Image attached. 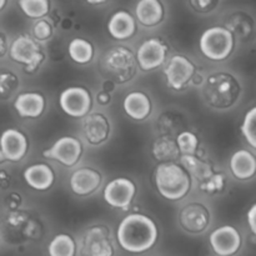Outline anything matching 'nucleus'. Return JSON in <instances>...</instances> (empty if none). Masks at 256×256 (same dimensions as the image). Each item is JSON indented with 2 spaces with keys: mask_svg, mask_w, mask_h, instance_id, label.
Here are the masks:
<instances>
[{
  "mask_svg": "<svg viewBox=\"0 0 256 256\" xmlns=\"http://www.w3.org/2000/svg\"><path fill=\"white\" fill-rule=\"evenodd\" d=\"M155 189L168 202H180L190 194L192 178L180 162L158 164L152 174Z\"/></svg>",
  "mask_w": 256,
  "mask_h": 256,
  "instance_id": "nucleus-3",
  "label": "nucleus"
},
{
  "mask_svg": "<svg viewBox=\"0 0 256 256\" xmlns=\"http://www.w3.org/2000/svg\"><path fill=\"white\" fill-rule=\"evenodd\" d=\"M20 88V78L16 72L8 69H0V100H10Z\"/></svg>",
  "mask_w": 256,
  "mask_h": 256,
  "instance_id": "nucleus-33",
  "label": "nucleus"
},
{
  "mask_svg": "<svg viewBox=\"0 0 256 256\" xmlns=\"http://www.w3.org/2000/svg\"><path fill=\"white\" fill-rule=\"evenodd\" d=\"M162 75L166 86L172 92H184L192 85H198V80L200 85L204 82L196 62L182 52L170 55L166 64L162 66Z\"/></svg>",
  "mask_w": 256,
  "mask_h": 256,
  "instance_id": "nucleus-5",
  "label": "nucleus"
},
{
  "mask_svg": "<svg viewBox=\"0 0 256 256\" xmlns=\"http://www.w3.org/2000/svg\"><path fill=\"white\" fill-rule=\"evenodd\" d=\"M9 56L12 62L22 64L29 74L38 72L46 59L42 44L28 34L19 35L10 42Z\"/></svg>",
  "mask_w": 256,
  "mask_h": 256,
  "instance_id": "nucleus-8",
  "label": "nucleus"
},
{
  "mask_svg": "<svg viewBox=\"0 0 256 256\" xmlns=\"http://www.w3.org/2000/svg\"><path fill=\"white\" fill-rule=\"evenodd\" d=\"M175 139H176L182 156V155H195V156H204L205 155L202 152V139L194 130H182L175 136Z\"/></svg>",
  "mask_w": 256,
  "mask_h": 256,
  "instance_id": "nucleus-31",
  "label": "nucleus"
},
{
  "mask_svg": "<svg viewBox=\"0 0 256 256\" xmlns=\"http://www.w3.org/2000/svg\"><path fill=\"white\" fill-rule=\"evenodd\" d=\"M138 184L128 176H118L109 180L102 188V199L112 209L128 212L138 196Z\"/></svg>",
  "mask_w": 256,
  "mask_h": 256,
  "instance_id": "nucleus-11",
  "label": "nucleus"
},
{
  "mask_svg": "<svg viewBox=\"0 0 256 256\" xmlns=\"http://www.w3.org/2000/svg\"><path fill=\"white\" fill-rule=\"evenodd\" d=\"M84 155V144L82 140L72 135L60 136L52 145L42 152V158L54 160L64 168H75Z\"/></svg>",
  "mask_w": 256,
  "mask_h": 256,
  "instance_id": "nucleus-12",
  "label": "nucleus"
},
{
  "mask_svg": "<svg viewBox=\"0 0 256 256\" xmlns=\"http://www.w3.org/2000/svg\"><path fill=\"white\" fill-rule=\"evenodd\" d=\"M124 114L135 122H144L154 112V102L149 92L135 89L128 92L122 102Z\"/></svg>",
  "mask_w": 256,
  "mask_h": 256,
  "instance_id": "nucleus-17",
  "label": "nucleus"
},
{
  "mask_svg": "<svg viewBox=\"0 0 256 256\" xmlns=\"http://www.w3.org/2000/svg\"><path fill=\"white\" fill-rule=\"evenodd\" d=\"M134 15L138 24L146 29H152L165 22L168 10L160 0H140L135 4Z\"/></svg>",
  "mask_w": 256,
  "mask_h": 256,
  "instance_id": "nucleus-21",
  "label": "nucleus"
},
{
  "mask_svg": "<svg viewBox=\"0 0 256 256\" xmlns=\"http://www.w3.org/2000/svg\"><path fill=\"white\" fill-rule=\"evenodd\" d=\"M46 252L49 256H78L79 242L70 232H59L52 238Z\"/></svg>",
  "mask_w": 256,
  "mask_h": 256,
  "instance_id": "nucleus-29",
  "label": "nucleus"
},
{
  "mask_svg": "<svg viewBox=\"0 0 256 256\" xmlns=\"http://www.w3.org/2000/svg\"><path fill=\"white\" fill-rule=\"evenodd\" d=\"M158 135H172L176 136L182 130L189 129L184 115L175 110H165L156 119Z\"/></svg>",
  "mask_w": 256,
  "mask_h": 256,
  "instance_id": "nucleus-28",
  "label": "nucleus"
},
{
  "mask_svg": "<svg viewBox=\"0 0 256 256\" xmlns=\"http://www.w3.org/2000/svg\"><path fill=\"white\" fill-rule=\"evenodd\" d=\"M199 90L204 104L219 112L236 108L244 95L242 82L230 70H214L205 75Z\"/></svg>",
  "mask_w": 256,
  "mask_h": 256,
  "instance_id": "nucleus-2",
  "label": "nucleus"
},
{
  "mask_svg": "<svg viewBox=\"0 0 256 256\" xmlns=\"http://www.w3.org/2000/svg\"><path fill=\"white\" fill-rule=\"evenodd\" d=\"M6 204H8V208H9L12 212L19 210L22 204V195L18 194V192H12V194L6 198Z\"/></svg>",
  "mask_w": 256,
  "mask_h": 256,
  "instance_id": "nucleus-38",
  "label": "nucleus"
},
{
  "mask_svg": "<svg viewBox=\"0 0 256 256\" xmlns=\"http://www.w3.org/2000/svg\"><path fill=\"white\" fill-rule=\"evenodd\" d=\"M158 256H166V255H158Z\"/></svg>",
  "mask_w": 256,
  "mask_h": 256,
  "instance_id": "nucleus-46",
  "label": "nucleus"
},
{
  "mask_svg": "<svg viewBox=\"0 0 256 256\" xmlns=\"http://www.w3.org/2000/svg\"><path fill=\"white\" fill-rule=\"evenodd\" d=\"M89 5H95V6H100V5H108L109 2H104V0H100V2H88Z\"/></svg>",
  "mask_w": 256,
  "mask_h": 256,
  "instance_id": "nucleus-44",
  "label": "nucleus"
},
{
  "mask_svg": "<svg viewBox=\"0 0 256 256\" xmlns=\"http://www.w3.org/2000/svg\"><path fill=\"white\" fill-rule=\"evenodd\" d=\"M68 184L72 194L78 198H89L102 189L104 175L98 168L84 165L72 170Z\"/></svg>",
  "mask_w": 256,
  "mask_h": 256,
  "instance_id": "nucleus-15",
  "label": "nucleus"
},
{
  "mask_svg": "<svg viewBox=\"0 0 256 256\" xmlns=\"http://www.w3.org/2000/svg\"><path fill=\"white\" fill-rule=\"evenodd\" d=\"M29 150V140L22 130L9 128L0 135V154L4 160L18 162L24 159Z\"/></svg>",
  "mask_w": 256,
  "mask_h": 256,
  "instance_id": "nucleus-18",
  "label": "nucleus"
},
{
  "mask_svg": "<svg viewBox=\"0 0 256 256\" xmlns=\"http://www.w3.org/2000/svg\"><path fill=\"white\" fill-rule=\"evenodd\" d=\"M14 108L22 119H38L46 112L48 100L40 92H24L15 96Z\"/></svg>",
  "mask_w": 256,
  "mask_h": 256,
  "instance_id": "nucleus-22",
  "label": "nucleus"
},
{
  "mask_svg": "<svg viewBox=\"0 0 256 256\" xmlns=\"http://www.w3.org/2000/svg\"><path fill=\"white\" fill-rule=\"evenodd\" d=\"M99 64L104 79L112 80L118 85L132 82L139 72L135 52L125 45L108 48L100 56Z\"/></svg>",
  "mask_w": 256,
  "mask_h": 256,
  "instance_id": "nucleus-4",
  "label": "nucleus"
},
{
  "mask_svg": "<svg viewBox=\"0 0 256 256\" xmlns=\"http://www.w3.org/2000/svg\"><path fill=\"white\" fill-rule=\"evenodd\" d=\"M22 178L30 189L46 192L52 189L56 182V172L48 162H35L25 168Z\"/></svg>",
  "mask_w": 256,
  "mask_h": 256,
  "instance_id": "nucleus-23",
  "label": "nucleus"
},
{
  "mask_svg": "<svg viewBox=\"0 0 256 256\" xmlns=\"http://www.w3.org/2000/svg\"><path fill=\"white\" fill-rule=\"evenodd\" d=\"M214 215L205 202L192 200L180 208L178 212V224L180 229L189 235H202L212 228Z\"/></svg>",
  "mask_w": 256,
  "mask_h": 256,
  "instance_id": "nucleus-9",
  "label": "nucleus"
},
{
  "mask_svg": "<svg viewBox=\"0 0 256 256\" xmlns=\"http://www.w3.org/2000/svg\"><path fill=\"white\" fill-rule=\"evenodd\" d=\"M240 130L248 144L256 150V105L248 110L242 119Z\"/></svg>",
  "mask_w": 256,
  "mask_h": 256,
  "instance_id": "nucleus-35",
  "label": "nucleus"
},
{
  "mask_svg": "<svg viewBox=\"0 0 256 256\" xmlns=\"http://www.w3.org/2000/svg\"><path fill=\"white\" fill-rule=\"evenodd\" d=\"M232 178L239 182H249L256 176V155L246 149H239L229 159Z\"/></svg>",
  "mask_w": 256,
  "mask_h": 256,
  "instance_id": "nucleus-24",
  "label": "nucleus"
},
{
  "mask_svg": "<svg viewBox=\"0 0 256 256\" xmlns=\"http://www.w3.org/2000/svg\"><path fill=\"white\" fill-rule=\"evenodd\" d=\"M180 164L185 168L190 176L194 182L199 184L204 179H206L209 175H212L218 168L206 159L205 156H195V155H182L179 160Z\"/></svg>",
  "mask_w": 256,
  "mask_h": 256,
  "instance_id": "nucleus-27",
  "label": "nucleus"
},
{
  "mask_svg": "<svg viewBox=\"0 0 256 256\" xmlns=\"http://www.w3.org/2000/svg\"><path fill=\"white\" fill-rule=\"evenodd\" d=\"M66 52L72 62L82 66L92 64L96 56V49L92 40L80 36L72 38L68 42Z\"/></svg>",
  "mask_w": 256,
  "mask_h": 256,
  "instance_id": "nucleus-26",
  "label": "nucleus"
},
{
  "mask_svg": "<svg viewBox=\"0 0 256 256\" xmlns=\"http://www.w3.org/2000/svg\"><path fill=\"white\" fill-rule=\"evenodd\" d=\"M18 5L22 12L34 22L48 18L52 9V4L48 0H20Z\"/></svg>",
  "mask_w": 256,
  "mask_h": 256,
  "instance_id": "nucleus-32",
  "label": "nucleus"
},
{
  "mask_svg": "<svg viewBox=\"0 0 256 256\" xmlns=\"http://www.w3.org/2000/svg\"><path fill=\"white\" fill-rule=\"evenodd\" d=\"M94 98L88 88L74 85L68 86L59 94V106L65 115L82 120L92 112Z\"/></svg>",
  "mask_w": 256,
  "mask_h": 256,
  "instance_id": "nucleus-13",
  "label": "nucleus"
},
{
  "mask_svg": "<svg viewBox=\"0 0 256 256\" xmlns=\"http://www.w3.org/2000/svg\"><path fill=\"white\" fill-rule=\"evenodd\" d=\"M10 184V176L5 172H0V188L4 189V188H8Z\"/></svg>",
  "mask_w": 256,
  "mask_h": 256,
  "instance_id": "nucleus-43",
  "label": "nucleus"
},
{
  "mask_svg": "<svg viewBox=\"0 0 256 256\" xmlns=\"http://www.w3.org/2000/svg\"><path fill=\"white\" fill-rule=\"evenodd\" d=\"M82 139L90 146H102L112 135V122L105 112H92L80 124Z\"/></svg>",
  "mask_w": 256,
  "mask_h": 256,
  "instance_id": "nucleus-14",
  "label": "nucleus"
},
{
  "mask_svg": "<svg viewBox=\"0 0 256 256\" xmlns=\"http://www.w3.org/2000/svg\"><path fill=\"white\" fill-rule=\"evenodd\" d=\"M139 70L154 72L162 68L170 58L169 44L160 36H150L142 40L135 49Z\"/></svg>",
  "mask_w": 256,
  "mask_h": 256,
  "instance_id": "nucleus-10",
  "label": "nucleus"
},
{
  "mask_svg": "<svg viewBox=\"0 0 256 256\" xmlns=\"http://www.w3.org/2000/svg\"><path fill=\"white\" fill-rule=\"evenodd\" d=\"M94 102H96V105H99V106L108 108L112 104V102H114V94L102 92V90H98V92L95 94Z\"/></svg>",
  "mask_w": 256,
  "mask_h": 256,
  "instance_id": "nucleus-37",
  "label": "nucleus"
},
{
  "mask_svg": "<svg viewBox=\"0 0 256 256\" xmlns=\"http://www.w3.org/2000/svg\"><path fill=\"white\" fill-rule=\"evenodd\" d=\"M236 40L222 25L206 28L199 38V50L208 60L224 62L235 52Z\"/></svg>",
  "mask_w": 256,
  "mask_h": 256,
  "instance_id": "nucleus-6",
  "label": "nucleus"
},
{
  "mask_svg": "<svg viewBox=\"0 0 256 256\" xmlns=\"http://www.w3.org/2000/svg\"><path fill=\"white\" fill-rule=\"evenodd\" d=\"M118 246L132 255L149 252L160 239V228L156 220L142 212L125 215L115 230Z\"/></svg>",
  "mask_w": 256,
  "mask_h": 256,
  "instance_id": "nucleus-1",
  "label": "nucleus"
},
{
  "mask_svg": "<svg viewBox=\"0 0 256 256\" xmlns=\"http://www.w3.org/2000/svg\"><path fill=\"white\" fill-rule=\"evenodd\" d=\"M246 219H248V225H249L250 230H252V234L256 235V202L252 208H250L249 212H248Z\"/></svg>",
  "mask_w": 256,
  "mask_h": 256,
  "instance_id": "nucleus-40",
  "label": "nucleus"
},
{
  "mask_svg": "<svg viewBox=\"0 0 256 256\" xmlns=\"http://www.w3.org/2000/svg\"><path fill=\"white\" fill-rule=\"evenodd\" d=\"M9 39H8L6 34L2 32H0V59L4 58L6 55V52H9Z\"/></svg>",
  "mask_w": 256,
  "mask_h": 256,
  "instance_id": "nucleus-41",
  "label": "nucleus"
},
{
  "mask_svg": "<svg viewBox=\"0 0 256 256\" xmlns=\"http://www.w3.org/2000/svg\"><path fill=\"white\" fill-rule=\"evenodd\" d=\"M118 88H119V85H118L116 82H112V80H109V79H102L99 84V90L110 92V94H115Z\"/></svg>",
  "mask_w": 256,
  "mask_h": 256,
  "instance_id": "nucleus-39",
  "label": "nucleus"
},
{
  "mask_svg": "<svg viewBox=\"0 0 256 256\" xmlns=\"http://www.w3.org/2000/svg\"><path fill=\"white\" fill-rule=\"evenodd\" d=\"M138 29H139V24H138L134 12L126 9L115 10L106 22L108 34L118 42H126L134 38Z\"/></svg>",
  "mask_w": 256,
  "mask_h": 256,
  "instance_id": "nucleus-19",
  "label": "nucleus"
},
{
  "mask_svg": "<svg viewBox=\"0 0 256 256\" xmlns=\"http://www.w3.org/2000/svg\"><path fill=\"white\" fill-rule=\"evenodd\" d=\"M150 152L158 164L179 162L182 158L176 139L172 135H156V138L152 142Z\"/></svg>",
  "mask_w": 256,
  "mask_h": 256,
  "instance_id": "nucleus-25",
  "label": "nucleus"
},
{
  "mask_svg": "<svg viewBox=\"0 0 256 256\" xmlns=\"http://www.w3.org/2000/svg\"><path fill=\"white\" fill-rule=\"evenodd\" d=\"M228 186H229L228 175L220 169L215 170L212 175L198 184L200 192L206 196H218V195L224 194Z\"/></svg>",
  "mask_w": 256,
  "mask_h": 256,
  "instance_id": "nucleus-30",
  "label": "nucleus"
},
{
  "mask_svg": "<svg viewBox=\"0 0 256 256\" xmlns=\"http://www.w3.org/2000/svg\"><path fill=\"white\" fill-rule=\"evenodd\" d=\"M209 245L218 256H234L242 250V235L232 225H222L210 232Z\"/></svg>",
  "mask_w": 256,
  "mask_h": 256,
  "instance_id": "nucleus-16",
  "label": "nucleus"
},
{
  "mask_svg": "<svg viewBox=\"0 0 256 256\" xmlns=\"http://www.w3.org/2000/svg\"><path fill=\"white\" fill-rule=\"evenodd\" d=\"M222 5V2L218 0H190L188 2V6L192 12L199 15H209L216 12Z\"/></svg>",
  "mask_w": 256,
  "mask_h": 256,
  "instance_id": "nucleus-36",
  "label": "nucleus"
},
{
  "mask_svg": "<svg viewBox=\"0 0 256 256\" xmlns=\"http://www.w3.org/2000/svg\"><path fill=\"white\" fill-rule=\"evenodd\" d=\"M32 36L40 44L49 42L55 34V22L49 16L44 19L35 20L32 25Z\"/></svg>",
  "mask_w": 256,
  "mask_h": 256,
  "instance_id": "nucleus-34",
  "label": "nucleus"
},
{
  "mask_svg": "<svg viewBox=\"0 0 256 256\" xmlns=\"http://www.w3.org/2000/svg\"><path fill=\"white\" fill-rule=\"evenodd\" d=\"M222 26L226 28L235 40L240 42H248L255 36L256 22L252 14L245 10H232L224 18Z\"/></svg>",
  "mask_w": 256,
  "mask_h": 256,
  "instance_id": "nucleus-20",
  "label": "nucleus"
},
{
  "mask_svg": "<svg viewBox=\"0 0 256 256\" xmlns=\"http://www.w3.org/2000/svg\"><path fill=\"white\" fill-rule=\"evenodd\" d=\"M5 5H6V2H5V0H0V10H2V8H4Z\"/></svg>",
  "mask_w": 256,
  "mask_h": 256,
  "instance_id": "nucleus-45",
  "label": "nucleus"
},
{
  "mask_svg": "<svg viewBox=\"0 0 256 256\" xmlns=\"http://www.w3.org/2000/svg\"><path fill=\"white\" fill-rule=\"evenodd\" d=\"M58 25H59L60 29L62 30H69L70 28L72 26V20L69 19V18H62V19L58 22Z\"/></svg>",
  "mask_w": 256,
  "mask_h": 256,
  "instance_id": "nucleus-42",
  "label": "nucleus"
},
{
  "mask_svg": "<svg viewBox=\"0 0 256 256\" xmlns=\"http://www.w3.org/2000/svg\"><path fill=\"white\" fill-rule=\"evenodd\" d=\"M115 232L105 224H94L84 230L79 239L80 256H116Z\"/></svg>",
  "mask_w": 256,
  "mask_h": 256,
  "instance_id": "nucleus-7",
  "label": "nucleus"
}]
</instances>
